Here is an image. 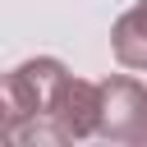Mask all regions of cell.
Wrapping results in <instances>:
<instances>
[{"mask_svg":"<svg viewBox=\"0 0 147 147\" xmlns=\"http://www.w3.org/2000/svg\"><path fill=\"white\" fill-rule=\"evenodd\" d=\"M0 142H64L60 124L51 119L23 69L0 74Z\"/></svg>","mask_w":147,"mask_h":147,"instance_id":"1","label":"cell"},{"mask_svg":"<svg viewBox=\"0 0 147 147\" xmlns=\"http://www.w3.org/2000/svg\"><path fill=\"white\" fill-rule=\"evenodd\" d=\"M96 138L110 142H147V87L138 78H106L101 83V124Z\"/></svg>","mask_w":147,"mask_h":147,"instance_id":"2","label":"cell"},{"mask_svg":"<svg viewBox=\"0 0 147 147\" xmlns=\"http://www.w3.org/2000/svg\"><path fill=\"white\" fill-rule=\"evenodd\" d=\"M51 119L60 124L64 142H78V138H96V124H101V83H87V78H64V87L55 92L51 101Z\"/></svg>","mask_w":147,"mask_h":147,"instance_id":"3","label":"cell"},{"mask_svg":"<svg viewBox=\"0 0 147 147\" xmlns=\"http://www.w3.org/2000/svg\"><path fill=\"white\" fill-rule=\"evenodd\" d=\"M110 51L124 69H147V0L124 9L110 28Z\"/></svg>","mask_w":147,"mask_h":147,"instance_id":"4","label":"cell"}]
</instances>
